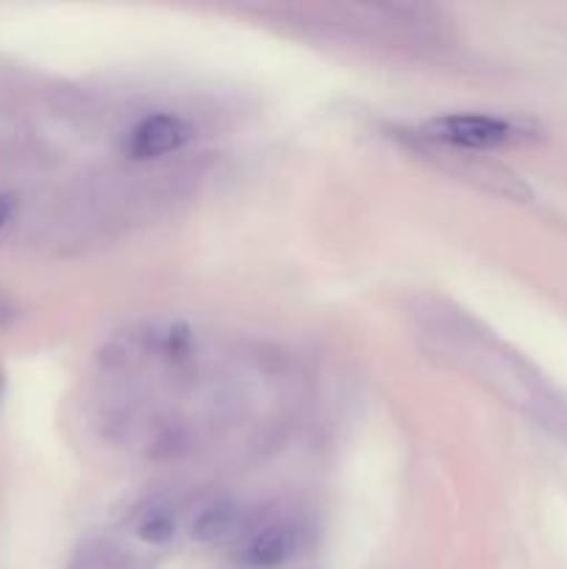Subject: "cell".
<instances>
[{"mask_svg":"<svg viewBox=\"0 0 567 569\" xmlns=\"http://www.w3.org/2000/svg\"><path fill=\"white\" fill-rule=\"evenodd\" d=\"M431 142L448 144L456 150H493L504 148L517 137L509 120L495 114H442L434 117L422 128Z\"/></svg>","mask_w":567,"mask_h":569,"instance_id":"cell-1","label":"cell"},{"mask_svg":"<svg viewBox=\"0 0 567 569\" xmlns=\"http://www.w3.org/2000/svg\"><path fill=\"white\" fill-rule=\"evenodd\" d=\"M192 139V126L183 120L181 114H170V111H159V114H148L128 131L126 150L131 159L150 161L170 156L181 150L183 144Z\"/></svg>","mask_w":567,"mask_h":569,"instance_id":"cell-2","label":"cell"},{"mask_svg":"<svg viewBox=\"0 0 567 569\" xmlns=\"http://www.w3.org/2000/svg\"><path fill=\"white\" fill-rule=\"evenodd\" d=\"M298 531L289 522H270L245 539L237 559L256 569H276L298 553Z\"/></svg>","mask_w":567,"mask_h":569,"instance_id":"cell-3","label":"cell"},{"mask_svg":"<svg viewBox=\"0 0 567 569\" xmlns=\"http://www.w3.org/2000/svg\"><path fill=\"white\" fill-rule=\"evenodd\" d=\"M237 506L231 500H211L203 509L195 515L192 520V537L200 542H220V539L231 537L237 528Z\"/></svg>","mask_w":567,"mask_h":569,"instance_id":"cell-4","label":"cell"},{"mask_svg":"<svg viewBox=\"0 0 567 569\" xmlns=\"http://www.w3.org/2000/svg\"><path fill=\"white\" fill-rule=\"evenodd\" d=\"M137 537L150 545H165L176 537V515L167 506H153L137 522Z\"/></svg>","mask_w":567,"mask_h":569,"instance_id":"cell-5","label":"cell"},{"mask_svg":"<svg viewBox=\"0 0 567 569\" xmlns=\"http://www.w3.org/2000/svg\"><path fill=\"white\" fill-rule=\"evenodd\" d=\"M70 569H128V561L126 556H122L120 550L111 548V545L94 542L87 545V548L76 556Z\"/></svg>","mask_w":567,"mask_h":569,"instance_id":"cell-6","label":"cell"},{"mask_svg":"<svg viewBox=\"0 0 567 569\" xmlns=\"http://www.w3.org/2000/svg\"><path fill=\"white\" fill-rule=\"evenodd\" d=\"M9 214H11V203L6 198H0V228L6 226V220H9Z\"/></svg>","mask_w":567,"mask_h":569,"instance_id":"cell-7","label":"cell"},{"mask_svg":"<svg viewBox=\"0 0 567 569\" xmlns=\"http://www.w3.org/2000/svg\"><path fill=\"white\" fill-rule=\"evenodd\" d=\"M0 317H3V309H0Z\"/></svg>","mask_w":567,"mask_h":569,"instance_id":"cell-8","label":"cell"}]
</instances>
